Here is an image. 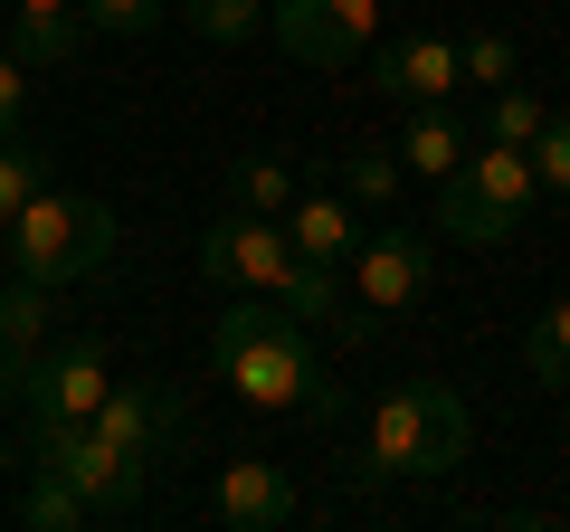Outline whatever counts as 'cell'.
Returning a JSON list of instances; mask_svg holds the SVG:
<instances>
[{
    "mask_svg": "<svg viewBox=\"0 0 570 532\" xmlns=\"http://www.w3.org/2000/svg\"><path fill=\"white\" fill-rule=\"evenodd\" d=\"M209 371L238 390L247 410H285V418H305V428H333V410H343L314 324L285 314L276 295H228V314L209 324Z\"/></svg>",
    "mask_w": 570,
    "mask_h": 532,
    "instance_id": "obj_1",
    "label": "cell"
},
{
    "mask_svg": "<svg viewBox=\"0 0 570 532\" xmlns=\"http://www.w3.org/2000/svg\"><path fill=\"white\" fill-rule=\"evenodd\" d=\"M475 447V418L448 381H409L381 390L362 447H352V485H390V475H456Z\"/></svg>",
    "mask_w": 570,
    "mask_h": 532,
    "instance_id": "obj_2",
    "label": "cell"
},
{
    "mask_svg": "<svg viewBox=\"0 0 570 532\" xmlns=\"http://www.w3.org/2000/svg\"><path fill=\"white\" fill-rule=\"evenodd\" d=\"M10 266H20L29 286H77V276H105L115 266V209L96 190H58L48 181L39 200L10 219Z\"/></svg>",
    "mask_w": 570,
    "mask_h": 532,
    "instance_id": "obj_3",
    "label": "cell"
},
{
    "mask_svg": "<svg viewBox=\"0 0 570 532\" xmlns=\"http://www.w3.org/2000/svg\"><path fill=\"white\" fill-rule=\"evenodd\" d=\"M532 200H542L532 162H523L513 144H485V134H475V152L438 181V228H448V238H466V247H504L513 228L532 219Z\"/></svg>",
    "mask_w": 570,
    "mask_h": 532,
    "instance_id": "obj_4",
    "label": "cell"
},
{
    "mask_svg": "<svg viewBox=\"0 0 570 532\" xmlns=\"http://www.w3.org/2000/svg\"><path fill=\"white\" fill-rule=\"evenodd\" d=\"M438 276V247L419 228H362L343 257V343H371L390 314H409Z\"/></svg>",
    "mask_w": 570,
    "mask_h": 532,
    "instance_id": "obj_5",
    "label": "cell"
},
{
    "mask_svg": "<svg viewBox=\"0 0 570 532\" xmlns=\"http://www.w3.org/2000/svg\"><path fill=\"white\" fill-rule=\"evenodd\" d=\"M29 466H58L67 485L86 494V513H134L142 494H153V466L124 456L96 418H77V428H29Z\"/></svg>",
    "mask_w": 570,
    "mask_h": 532,
    "instance_id": "obj_6",
    "label": "cell"
},
{
    "mask_svg": "<svg viewBox=\"0 0 570 532\" xmlns=\"http://www.w3.org/2000/svg\"><path fill=\"white\" fill-rule=\"evenodd\" d=\"M105 343L96 333H67V343H39L20 362V418L29 428H77V418H96V400H105Z\"/></svg>",
    "mask_w": 570,
    "mask_h": 532,
    "instance_id": "obj_7",
    "label": "cell"
},
{
    "mask_svg": "<svg viewBox=\"0 0 570 532\" xmlns=\"http://www.w3.org/2000/svg\"><path fill=\"white\" fill-rule=\"evenodd\" d=\"M200 276L219 295H285L295 276V247H285V219H257V209H219L200 228Z\"/></svg>",
    "mask_w": 570,
    "mask_h": 532,
    "instance_id": "obj_8",
    "label": "cell"
},
{
    "mask_svg": "<svg viewBox=\"0 0 570 532\" xmlns=\"http://www.w3.org/2000/svg\"><path fill=\"white\" fill-rule=\"evenodd\" d=\"M266 39L295 67H352L371 39H381V0H266Z\"/></svg>",
    "mask_w": 570,
    "mask_h": 532,
    "instance_id": "obj_9",
    "label": "cell"
},
{
    "mask_svg": "<svg viewBox=\"0 0 570 532\" xmlns=\"http://www.w3.org/2000/svg\"><path fill=\"white\" fill-rule=\"evenodd\" d=\"M96 428L115 437L124 456H142V466H171V447L190 437V400L171 381H105Z\"/></svg>",
    "mask_w": 570,
    "mask_h": 532,
    "instance_id": "obj_10",
    "label": "cell"
},
{
    "mask_svg": "<svg viewBox=\"0 0 570 532\" xmlns=\"http://www.w3.org/2000/svg\"><path fill=\"white\" fill-rule=\"evenodd\" d=\"M371 77H381L390 105H456L466 96V77H456V39L448 29H400V39L371 58Z\"/></svg>",
    "mask_w": 570,
    "mask_h": 532,
    "instance_id": "obj_11",
    "label": "cell"
},
{
    "mask_svg": "<svg viewBox=\"0 0 570 532\" xmlns=\"http://www.w3.org/2000/svg\"><path fill=\"white\" fill-rule=\"evenodd\" d=\"M209 513L228 532H276V523H295V475L266 466V456H228L219 485H209Z\"/></svg>",
    "mask_w": 570,
    "mask_h": 532,
    "instance_id": "obj_12",
    "label": "cell"
},
{
    "mask_svg": "<svg viewBox=\"0 0 570 532\" xmlns=\"http://www.w3.org/2000/svg\"><path fill=\"white\" fill-rule=\"evenodd\" d=\"M390 152H400L409 181H448V171L475 152V124L456 115V105H409V124H400V144H390Z\"/></svg>",
    "mask_w": 570,
    "mask_h": 532,
    "instance_id": "obj_13",
    "label": "cell"
},
{
    "mask_svg": "<svg viewBox=\"0 0 570 532\" xmlns=\"http://www.w3.org/2000/svg\"><path fill=\"white\" fill-rule=\"evenodd\" d=\"M352 238H362V209H352L343 190H295V200H285V247H295V257L343 266Z\"/></svg>",
    "mask_w": 570,
    "mask_h": 532,
    "instance_id": "obj_14",
    "label": "cell"
},
{
    "mask_svg": "<svg viewBox=\"0 0 570 532\" xmlns=\"http://www.w3.org/2000/svg\"><path fill=\"white\" fill-rule=\"evenodd\" d=\"M77 48H86L77 0H10V58L20 67H77Z\"/></svg>",
    "mask_w": 570,
    "mask_h": 532,
    "instance_id": "obj_15",
    "label": "cell"
},
{
    "mask_svg": "<svg viewBox=\"0 0 570 532\" xmlns=\"http://www.w3.org/2000/svg\"><path fill=\"white\" fill-rule=\"evenodd\" d=\"M295 162L285 152H238L228 162V209H257V219H285V200H295Z\"/></svg>",
    "mask_w": 570,
    "mask_h": 532,
    "instance_id": "obj_16",
    "label": "cell"
},
{
    "mask_svg": "<svg viewBox=\"0 0 570 532\" xmlns=\"http://www.w3.org/2000/svg\"><path fill=\"white\" fill-rule=\"evenodd\" d=\"M96 513H86V494L67 485L58 466H29L20 475V532H86Z\"/></svg>",
    "mask_w": 570,
    "mask_h": 532,
    "instance_id": "obj_17",
    "label": "cell"
},
{
    "mask_svg": "<svg viewBox=\"0 0 570 532\" xmlns=\"http://www.w3.org/2000/svg\"><path fill=\"white\" fill-rule=\"evenodd\" d=\"M400 181H409V171H400V152H390L381 134L343 144V200L352 209H390V200H400Z\"/></svg>",
    "mask_w": 570,
    "mask_h": 532,
    "instance_id": "obj_18",
    "label": "cell"
},
{
    "mask_svg": "<svg viewBox=\"0 0 570 532\" xmlns=\"http://www.w3.org/2000/svg\"><path fill=\"white\" fill-rule=\"evenodd\" d=\"M48 181H58V162H48L39 144H20V134H0V228L20 219V209L39 200Z\"/></svg>",
    "mask_w": 570,
    "mask_h": 532,
    "instance_id": "obj_19",
    "label": "cell"
},
{
    "mask_svg": "<svg viewBox=\"0 0 570 532\" xmlns=\"http://www.w3.org/2000/svg\"><path fill=\"white\" fill-rule=\"evenodd\" d=\"M190 29H200L209 48H247V39H266V0H171Z\"/></svg>",
    "mask_w": 570,
    "mask_h": 532,
    "instance_id": "obj_20",
    "label": "cell"
},
{
    "mask_svg": "<svg viewBox=\"0 0 570 532\" xmlns=\"http://www.w3.org/2000/svg\"><path fill=\"white\" fill-rule=\"evenodd\" d=\"M523 371H532L542 390H570V295L532 314V333H523Z\"/></svg>",
    "mask_w": 570,
    "mask_h": 532,
    "instance_id": "obj_21",
    "label": "cell"
},
{
    "mask_svg": "<svg viewBox=\"0 0 570 532\" xmlns=\"http://www.w3.org/2000/svg\"><path fill=\"white\" fill-rule=\"evenodd\" d=\"M513 67H523V48H513L504 29H466V39H456V77H466L475 96H494V86H513Z\"/></svg>",
    "mask_w": 570,
    "mask_h": 532,
    "instance_id": "obj_22",
    "label": "cell"
},
{
    "mask_svg": "<svg viewBox=\"0 0 570 532\" xmlns=\"http://www.w3.org/2000/svg\"><path fill=\"white\" fill-rule=\"evenodd\" d=\"M542 115H551V105L532 96V86H494V96H485V144H513V152H523L532 134H542Z\"/></svg>",
    "mask_w": 570,
    "mask_h": 532,
    "instance_id": "obj_23",
    "label": "cell"
},
{
    "mask_svg": "<svg viewBox=\"0 0 570 532\" xmlns=\"http://www.w3.org/2000/svg\"><path fill=\"white\" fill-rule=\"evenodd\" d=\"M285 314H305V324H324V314H343V266H314V257H295V276H285V295H276Z\"/></svg>",
    "mask_w": 570,
    "mask_h": 532,
    "instance_id": "obj_24",
    "label": "cell"
},
{
    "mask_svg": "<svg viewBox=\"0 0 570 532\" xmlns=\"http://www.w3.org/2000/svg\"><path fill=\"white\" fill-rule=\"evenodd\" d=\"M77 20L105 29V39H153L171 20V0H77Z\"/></svg>",
    "mask_w": 570,
    "mask_h": 532,
    "instance_id": "obj_25",
    "label": "cell"
},
{
    "mask_svg": "<svg viewBox=\"0 0 570 532\" xmlns=\"http://www.w3.org/2000/svg\"><path fill=\"white\" fill-rule=\"evenodd\" d=\"M523 162H532V181H542L551 200H570V115H542V134L523 144Z\"/></svg>",
    "mask_w": 570,
    "mask_h": 532,
    "instance_id": "obj_26",
    "label": "cell"
},
{
    "mask_svg": "<svg viewBox=\"0 0 570 532\" xmlns=\"http://www.w3.org/2000/svg\"><path fill=\"white\" fill-rule=\"evenodd\" d=\"M20 115H29V67L0 48V134H20Z\"/></svg>",
    "mask_w": 570,
    "mask_h": 532,
    "instance_id": "obj_27",
    "label": "cell"
},
{
    "mask_svg": "<svg viewBox=\"0 0 570 532\" xmlns=\"http://www.w3.org/2000/svg\"><path fill=\"white\" fill-rule=\"evenodd\" d=\"M20 400V352H0V410Z\"/></svg>",
    "mask_w": 570,
    "mask_h": 532,
    "instance_id": "obj_28",
    "label": "cell"
},
{
    "mask_svg": "<svg viewBox=\"0 0 570 532\" xmlns=\"http://www.w3.org/2000/svg\"><path fill=\"white\" fill-rule=\"evenodd\" d=\"M0 475H20V456H10V447H0Z\"/></svg>",
    "mask_w": 570,
    "mask_h": 532,
    "instance_id": "obj_29",
    "label": "cell"
},
{
    "mask_svg": "<svg viewBox=\"0 0 570 532\" xmlns=\"http://www.w3.org/2000/svg\"><path fill=\"white\" fill-rule=\"evenodd\" d=\"M0 266H10V228H0Z\"/></svg>",
    "mask_w": 570,
    "mask_h": 532,
    "instance_id": "obj_30",
    "label": "cell"
}]
</instances>
